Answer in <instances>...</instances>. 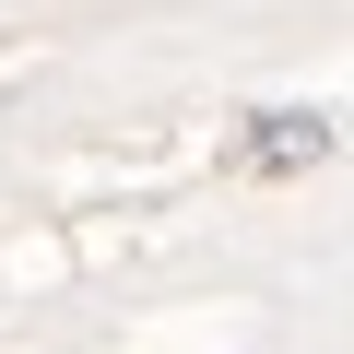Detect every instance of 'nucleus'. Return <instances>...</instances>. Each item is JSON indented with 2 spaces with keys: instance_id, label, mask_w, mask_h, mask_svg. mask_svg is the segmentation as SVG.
Returning <instances> with one entry per match:
<instances>
[{
  "instance_id": "nucleus-1",
  "label": "nucleus",
  "mask_w": 354,
  "mask_h": 354,
  "mask_svg": "<svg viewBox=\"0 0 354 354\" xmlns=\"http://www.w3.org/2000/svg\"><path fill=\"white\" fill-rule=\"evenodd\" d=\"M330 130L319 118H260V165H295V153H319Z\"/></svg>"
}]
</instances>
